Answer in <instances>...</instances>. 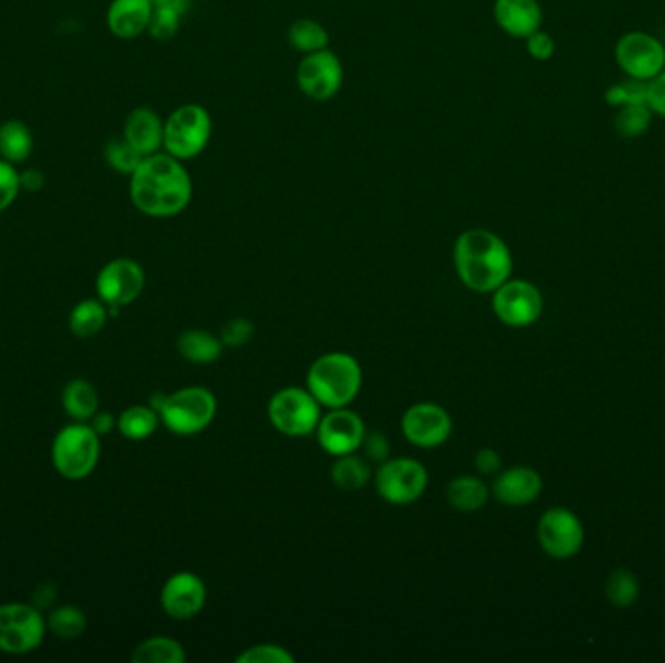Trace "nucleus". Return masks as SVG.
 I'll return each instance as SVG.
<instances>
[{
	"instance_id": "38",
	"label": "nucleus",
	"mask_w": 665,
	"mask_h": 663,
	"mask_svg": "<svg viewBox=\"0 0 665 663\" xmlns=\"http://www.w3.org/2000/svg\"><path fill=\"white\" fill-rule=\"evenodd\" d=\"M20 191H22L20 173L14 168V164L0 158V213H4L7 208L14 205Z\"/></svg>"
},
{
	"instance_id": "33",
	"label": "nucleus",
	"mask_w": 665,
	"mask_h": 663,
	"mask_svg": "<svg viewBox=\"0 0 665 663\" xmlns=\"http://www.w3.org/2000/svg\"><path fill=\"white\" fill-rule=\"evenodd\" d=\"M47 627L55 637L72 640L82 637V632L86 630V615L78 607L63 605L49 615Z\"/></svg>"
},
{
	"instance_id": "34",
	"label": "nucleus",
	"mask_w": 665,
	"mask_h": 663,
	"mask_svg": "<svg viewBox=\"0 0 665 663\" xmlns=\"http://www.w3.org/2000/svg\"><path fill=\"white\" fill-rule=\"evenodd\" d=\"M144 158L146 156L126 143L125 138H113L106 146V161L113 170L125 173V176H133L136 168L143 164Z\"/></svg>"
},
{
	"instance_id": "1",
	"label": "nucleus",
	"mask_w": 665,
	"mask_h": 663,
	"mask_svg": "<svg viewBox=\"0 0 665 663\" xmlns=\"http://www.w3.org/2000/svg\"><path fill=\"white\" fill-rule=\"evenodd\" d=\"M131 201L146 216L168 218L180 215L190 206L193 181L170 154L146 156L131 176Z\"/></svg>"
},
{
	"instance_id": "6",
	"label": "nucleus",
	"mask_w": 665,
	"mask_h": 663,
	"mask_svg": "<svg viewBox=\"0 0 665 663\" xmlns=\"http://www.w3.org/2000/svg\"><path fill=\"white\" fill-rule=\"evenodd\" d=\"M213 121L207 109L188 104L176 109L164 123V146L173 158L191 160L207 148Z\"/></svg>"
},
{
	"instance_id": "44",
	"label": "nucleus",
	"mask_w": 665,
	"mask_h": 663,
	"mask_svg": "<svg viewBox=\"0 0 665 663\" xmlns=\"http://www.w3.org/2000/svg\"><path fill=\"white\" fill-rule=\"evenodd\" d=\"M90 426L96 431L98 436H106V434H109V432L118 426V421H116L109 412H96V414L92 417Z\"/></svg>"
},
{
	"instance_id": "23",
	"label": "nucleus",
	"mask_w": 665,
	"mask_h": 663,
	"mask_svg": "<svg viewBox=\"0 0 665 663\" xmlns=\"http://www.w3.org/2000/svg\"><path fill=\"white\" fill-rule=\"evenodd\" d=\"M225 342L215 337L213 333L201 332V329H191V332L181 333L178 339V350L181 357L190 360L193 364H210L215 360L220 359Z\"/></svg>"
},
{
	"instance_id": "35",
	"label": "nucleus",
	"mask_w": 665,
	"mask_h": 663,
	"mask_svg": "<svg viewBox=\"0 0 665 663\" xmlns=\"http://www.w3.org/2000/svg\"><path fill=\"white\" fill-rule=\"evenodd\" d=\"M648 86H650V82L637 81V79L613 84L612 88L605 92V101L613 108L648 104Z\"/></svg>"
},
{
	"instance_id": "22",
	"label": "nucleus",
	"mask_w": 665,
	"mask_h": 663,
	"mask_svg": "<svg viewBox=\"0 0 665 663\" xmlns=\"http://www.w3.org/2000/svg\"><path fill=\"white\" fill-rule=\"evenodd\" d=\"M446 498L456 510L479 511L488 501V486L479 477H456L446 486Z\"/></svg>"
},
{
	"instance_id": "3",
	"label": "nucleus",
	"mask_w": 665,
	"mask_h": 663,
	"mask_svg": "<svg viewBox=\"0 0 665 663\" xmlns=\"http://www.w3.org/2000/svg\"><path fill=\"white\" fill-rule=\"evenodd\" d=\"M362 387L359 360L347 352H327L307 370V391L327 409H342L356 399Z\"/></svg>"
},
{
	"instance_id": "12",
	"label": "nucleus",
	"mask_w": 665,
	"mask_h": 663,
	"mask_svg": "<svg viewBox=\"0 0 665 663\" xmlns=\"http://www.w3.org/2000/svg\"><path fill=\"white\" fill-rule=\"evenodd\" d=\"M297 82L300 91L315 101L335 98L342 86V64L329 49L310 53L298 64Z\"/></svg>"
},
{
	"instance_id": "10",
	"label": "nucleus",
	"mask_w": 665,
	"mask_h": 663,
	"mask_svg": "<svg viewBox=\"0 0 665 663\" xmlns=\"http://www.w3.org/2000/svg\"><path fill=\"white\" fill-rule=\"evenodd\" d=\"M615 59L629 79L650 82L665 71V47L646 32H629L615 47Z\"/></svg>"
},
{
	"instance_id": "26",
	"label": "nucleus",
	"mask_w": 665,
	"mask_h": 663,
	"mask_svg": "<svg viewBox=\"0 0 665 663\" xmlns=\"http://www.w3.org/2000/svg\"><path fill=\"white\" fill-rule=\"evenodd\" d=\"M370 471L368 459L360 458L354 454L339 456L331 467V481L337 489L344 493H356L364 484L368 483Z\"/></svg>"
},
{
	"instance_id": "7",
	"label": "nucleus",
	"mask_w": 665,
	"mask_h": 663,
	"mask_svg": "<svg viewBox=\"0 0 665 663\" xmlns=\"http://www.w3.org/2000/svg\"><path fill=\"white\" fill-rule=\"evenodd\" d=\"M322 405L302 387H285L270 397L269 421L280 434L302 438L314 434L322 421Z\"/></svg>"
},
{
	"instance_id": "30",
	"label": "nucleus",
	"mask_w": 665,
	"mask_h": 663,
	"mask_svg": "<svg viewBox=\"0 0 665 663\" xmlns=\"http://www.w3.org/2000/svg\"><path fill=\"white\" fill-rule=\"evenodd\" d=\"M288 41L300 53H317L329 46V34L314 20L302 19L297 20L288 29Z\"/></svg>"
},
{
	"instance_id": "36",
	"label": "nucleus",
	"mask_w": 665,
	"mask_h": 663,
	"mask_svg": "<svg viewBox=\"0 0 665 663\" xmlns=\"http://www.w3.org/2000/svg\"><path fill=\"white\" fill-rule=\"evenodd\" d=\"M238 663H294V655L279 644H257L238 655Z\"/></svg>"
},
{
	"instance_id": "5",
	"label": "nucleus",
	"mask_w": 665,
	"mask_h": 663,
	"mask_svg": "<svg viewBox=\"0 0 665 663\" xmlns=\"http://www.w3.org/2000/svg\"><path fill=\"white\" fill-rule=\"evenodd\" d=\"M55 469L69 481H82L98 466L99 436L86 422H74L55 436Z\"/></svg>"
},
{
	"instance_id": "18",
	"label": "nucleus",
	"mask_w": 665,
	"mask_h": 663,
	"mask_svg": "<svg viewBox=\"0 0 665 663\" xmlns=\"http://www.w3.org/2000/svg\"><path fill=\"white\" fill-rule=\"evenodd\" d=\"M541 489V475L531 467H512L496 477L493 484L496 501L506 506H525L533 503L540 496Z\"/></svg>"
},
{
	"instance_id": "21",
	"label": "nucleus",
	"mask_w": 665,
	"mask_h": 663,
	"mask_svg": "<svg viewBox=\"0 0 665 663\" xmlns=\"http://www.w3.org/2000/svg\"><path fill=\"white\" fill-rule=\"evenodd\" d=\"M123 138L143 156H153L164 144V123L150 108H136L125 121Z\"/></svg>"
},
{
	"instance_id": "45",
	"label": "nucleus",
	"mask_w": 665,
	"mask_h": 663,
	"mask_svg": "<svg viewBox=\"0 0 665 663\" xmlns=\"http://www.w3.org/2000/svg\"><path fill=\"white\" fill-rule=\"evenodd\" d=\"M46 183V176L39 170H26L20 173V188L26 191H39Z\"/></svg>"
},
{
	"instance_id": "29",
	"label": "nucleus",
	"mask_w": 665,
	"mask_h": 663,
	"mask_svg": "<svg viewBox=\"0 0 665 663\" xmlns=\"http://www.w3.org/2000/svg\"><path fill=\"white\" fill-rule=\"evenodd\" d=\"M131 660L135 663H183L185 650L173 638L153 637L136 646Z\"/></svg>"
},
{
	"instance_id": "2",
	"label": "nucleus",
	"mask_w": 665,
	"mask_h": 663,
	"mask_svg": "<svg viewBox=\"0 0 665 663\" xmlns=\"http://www.w3.org/2000/svg\"><path fill=\"white\" fill-rule=\"evenodd\" d=\"M454 265L461 282L479 294L495 292L512 273V253L496 233L473 228L454 248Z\"/></svg>"
},
{
	"instance_id": "32",
	"label": "nucleus",
	"mask_w": 665,
	"mask_h": 663,
	"mask_svg": "<svg viewBox=\"0 0 665 663\" xmlns=\"http://www.w3.org/2000/svg\"><path fill=\"white\" fill-rule=\"evenodd\" d=\"M652 121V109L648 104L622 106L615 117V131L625 138H637L644 135Z\"/></svg>"
},
{
	"instance_id": "41",
	"label": "nucleus",
	"mask_w": 665,
	"mask_h": 663,
	"mask_svg": "<svg viewBox=\"0 0 665 663\" xmlns=\"http://www.w3.org/2000/svg\"><path fill=\"white\" fill-rule=\"evenodd\" d=\"M360 448L364 449V458L368 459V461L384 463L387 459V454H389V442H387L384 434L374 432V434H366L364 436V442H362Z\"/></svg>"
},
{
	"instance_id": "17",
	"label": "nucleus",
	"mask_w": 665,
	"mask_h": 663,
	"mask_svg": "<svg viewBox=\"0 0 665 663\" xmlns=\"http://www.w3.org/2000/svg\"><path fill=\"white\" fill-rule=\"evenodd\" d=\"M207 588L197 574L178 572L164 583L160 603L168 617L173 620H190L205 607Z\"/></svg>"
},
{
	"instance_id": "43",
	"label": "nucleus",
	"mask_w": 665,
	"mask_h": 663,
	"mask_svg": "<svg viewBox=\"0 0 665 663\" xmlns=\"http://www.w3.org/2000/svg\"><path fill=\"white\" fill-rule=\"evenodd\" d=\"M475 467L481 475H496L500 471V456L493 448L479 449Z\"/></svg>"
},
{
	"instance_id": "14",
	"label": "nucleus",
	"mask_w": 665,
	"mask_h": 663,
	"mask_svg": "<svg viewBox=\"0 0 665 663\" xmlns=\"http://www.w3.org/2000/svg\"><path fill=\"white\" fill-rule=\"evenodd\" d=\"M315 432L319 446L329 456L339 458L359 451L366 436V426L356 412L342 407V409H331L324 414Z\"/></svg>"
},
{
	"instance_id": "25",
	"label": "nucleus",
	"mask_w": 665,
	"mask_h": 663,
	"mask_svg": "<svg viewBox=\"0 0 665 663\" xmlns=\"http://www.w3.org/2000/svg\"><path fill=\"white\" fill-rule=\"evenodd\" d=\"M63 407L76 422L92 421L98 412V394L86 379H72L63 389Z\"/></svg>"
},
{
	"instance_id": "19",
	"label": "nucleus",
	"mask_w": 665,
	"mask_h": 663,
	"mask_svg": "<svg viewBox=\"0 0 665 663\" xmlns=\"http://www.w3.org/2000/svg\"><path fill=\"white\" fill-rule=\"evenodd\" d=\"M495 20L508 36L525 39L541 29L543 10L537 0H496Z\"/></svg>"
},
{
	"instance_id": "20",
	"label": "nucleus",
	"mask_w": 665,
	"mask_h": 663,
	"mask_svg": "<svg viewBox=\"0 0 665 663\" xmlns=\"http://www.w3.org/2000/svg\"><path fill=\"white\" fill-rule=\"evenodd\" d=\"M153 10L150 0H113L108 9L109 32L119 39H135L148 32Z\"/></svg>"
},
{
	"instance_id": "13",
	"label": "nucleus",
	"mask_w": 665,
	"mask_h": 663,
	"mask_svg": "<svg viewBox=\"0 0 665 663\" xmlns=\"http://www.w3.org/2000/svg\"><path fill=\"white\" fill-rule=\"evenodd\" d=\"M541 547L553 558H570L578 555L584 543V529L572 511L551 508L541 516L537 526Z\"/></svg>"
},
{
	"instance_id": "46",
	"label": "nucleus",
	"mask_w": 665,
	"mask_h": 663,
	"mask_svg": "<svg viewBox=\"0 0 665 663\" xmlns=\"http://www.w3.org/2000/svg\"><path fill=\"white\" fill-rule=\"evenodd\" d=\"M57 590H55L51 583H44L37 588V592L34 593V600H36L37 607H49L53 603Z\"/></svg>"
},
{
	"instance_id": "16",
	"label": "nucleus",
	"mask_w": 665,
	"mask_h": 663,
	"mask_svg": "<svg viewBox=\"0 0 665 663\" xmlns=\"http://www.w3.org/2000/svg\"><path fill=\"white\" fill-rule=\"evenodd\" d=\"M144 282L146 277L143 267L136 261L121 257L109 261L108 265L99 270L96 288L104 304L123 308L141 297Z\"/></svg>"
},
{
	"instance_id": "11",
	"label": "nucleus",
	"mask_w": 665,
	"mask_h": 663,
	"mask_svg": "<svg viewBox=\"0 0 665 663\" xmlns=\"http://www.w3.org/2000/svg\"><path fill=\"white\" fill-rule=\"evenodd\" d=\"M495 314L508 327H528L540 320L543 298L537 288L525 280H506L493 292Z\"/></svg>"
},
{
	"instance_id": "42",
	"label": "nucleus",
	"mask_w": 665,
	"mask_h": 663,
	"mask_svg": "<svg viewBox=\"0 0 665 663\" xmlns=\"http://www.w3.org/2000/svg\"><path fill=\"white\" fill-rule=\"evenodd\" d=\"M648 106L652 113L665 119V71L660 72L656 79L650 81L648 86Z\"/></svg>"
},
{
	"instance_id": "27",
	"label": "nucleus",
	"mask_w": 665,
	"mask_h": 663,
	"mask_svg": "<svg viewBox=\"0 0 665 663\" xmlns=\"http://www.w3.org/2000/svg\"><path fill=\"white\" fill-rule=\"evenodd\" d=\"M108 308L98 300H84L71 312V332L78 339H90L98 335L108 322Z\"/></svg>"
},
{
	"instance_id": "15",
	"label": "nucleus",
	"mask_w": 665,
	"mask_h": 663,
	"mask_svg": "<svg viewBox=\"0 0 665 663\" xmlns=\"http://www.w3.org/2000/svg\"><path fill=\"white\" fill-rule=\"evenodd\" d=\"M404 438L416 448H438L450 438V412L436 403H416L407 409L401 421Z\"/></svg>"
},
{
	"instance_id": "28",
	"label": "nucleus",
	"mask_w": 665,
	"mask_h": 663,
	"mask_svg": "<svg viewBox=\"0 0 665 663\" xmlns=\"http://www.w3.org/2000/svg\"><path fill=\"white\" fill-rule=\"evenodd\" d=\"M160 422V414L153 407L135 405L119 414L118 429L126 439H146L153 436Z\"/></svg>"
},
{
	"instance_id": "37",
	"label": "nucleus",
	"mask_w": 665,
	"mask_h": 663,
	"mask_svg": "<svg viewBox=\"0 0 665 663\" xmlns=\"http://www.w3.org/2000/svg\"><path fill=\"white\" fill-rule=\"evenodd\" d=\"M181 24V14L170 9H154L153 19L148 24V34L158 41H168L178 34Z\"/></svg>"
},
{
	"instance_id": "31",
	"label": "nucleus",
	"mask_w": 665,
	"mask_h": 663,
	"mask_svg": "<svg viewBox=\"0 0 665 663\" xmlns=\"http://www.w3.org/2000/svg\"><path fill=\"white\" fill-rule=\"evenodd\" d=\"M639 580L630 570H615L609 574L605 583L607 600L612 601L615 607H630L634 601L639 600Z\"/></svg>"
},
{
	"instance_id": "47",
	"label": "nucleus",
	"mask_w": 665,
	"mask_h": 663,
	"mask_svg": "<svg viewBox=\"0 0 665 663\" xmlns=\"http://www.w3.org/2000/svg\"><path fill=\"white\" fill-rule=\"evenodd\" d=\"M154 9H170L176 10L178 14H185L191 7V0H150Z\"/></svg>"
},
{
	"instance_id": "40",
	"label": "nucleus",
	"mask_w": 665,
	"mask_h": 663,
	"mask_svg": "<svg viewBox=\"0 0 665 663\" xmlns=\"http://www.w3.org/2000/svg\"><path fill=\"white\" fill-rule=\"evenodd\" d=\"M525 41H528V53L537 61H548L555 55V39L541 29L525 37Z\"/></svg>"
},
{
	"instance_id": "24",
	"label": "nucleus",
	"mask_w": 665,
	"mask_h": 663,
	"mask_svg": "<svg viewBox=\"0 0 665 663\" xmlns=\"http://www.w3.org/2000/svg\"><path fill=\"white\" fill-rule=\"evenodd\" d=\"M34 150V136L26 123L19 119H10L0 125V156L10 164H22Z\"/></svg>"
},
{
	"instance_id": "9",
	"label": "nucleus",
	"mask_w": 665,
	"mask_h": 663,
	"mask_svg": "<svg viewBox=\"0 0 665 663\" xmlns=\"http://www.w3.org/2000/svg\"><path fill=\"white\" fill-rule=\"evenodd\" d=\"M376 491L389 504H413L426 493L428 471L416 459H386L376 471Z\"/></svg>"
},
{
	"instance_id": "39",
	"label": "nucleus",
	"mask_w": 665,
	"mask_h": 663,
	"mask_svg": "<svg viewBox=\"0 0 665 663\" xmlns=\"http://www.w3.org/2000/svg\"><path fill=\"white\" fill-rule=\"evenodd\" d=\"M253 335V323L250 320H232L226 323L220 333V341L225 342L226 347H242L245 342H250Z\"/></svg>"
},
{
	"instance_id": "8",
	"label": "nucleus",
	"mask_w": 665,
	"mask_h": 663,
	"mask_svg": "<svg viewBox=\"0 0 665 663\" xmlns=\"http://www.w3.org/2000/svg\"><path fill=\"white\" fill-rule=\"evenodd\" d=\"M46 638V620L29 603L0 605V652L22 655L34 652Z\"/></svg>"
},
{
	"instance_id": "4",
	"label": "nucleus",
	"mask_w": 665,
	"mask_h": 663,
	"mask_svg": "<svg viewBox=\"0 0 665 663\" xmlns=\"http://www.w3.org/2000/svg\"><path fill=\"white\" fill-rule=\"evenodd\" d=\"M153 409L168 431L178 436H193L205 431L216 414V397L207 387H183L180 391L153 399Z\"/></svg>"
}]
</instances>
